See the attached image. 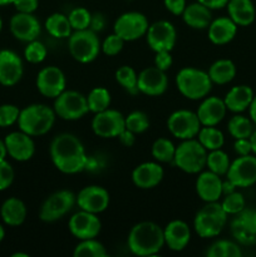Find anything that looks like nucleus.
Masks as SVG:
<instances>
[{"label":"nucleus","mask_w":256,"mask_h":257,"mask_svg":"<svg viewBox=\"0 0 256 257\" xmlns=\"http://www.w3.org/2000/svg\"><path fill=\"white\" fill-rule=\"evenodd\" d=\"M12 257H29L28 253H23V252H17V253H13Z\"/></svg>","instance_id":"obj_61"},{"label":"nucleus","mask_w":256,"mask_h":257,"mask_svg":"<svg viewBox=\"0 0 256 257\" xmlns=\"http://www.w3.org/2000/svg\"><path fill=\"white\" fill-rule=\"evenodd\" d=\"M14 0H0V7H5V5L13 4Z\"/></svg>","instance_id":"obj_59"},{"label":"nucleus","mask_w":256,"mask_h":257,"mask_svg":"<svg viewBox=\"0 0 256 257\" xmlns=\"http://www.w3.org/2000/svg\"><path fill=\"white\" fill-rule=\"evenodd\" d=\"M150 128V118L142 110H135L125 117V130L135 135L146 132Z\"/></svg>","instance_id":"obj_42"},{"label":"nucleus","mask_w":256,"mask_h":257,"mask_svg":"<svg viewBox=\"0 0 256 257\" xmlns=\"http://www.w3.org/2000/svg\"><path fill=\"white\" fill-rule=\"evenodd\" d=\"M73 30L88 29L92 20V14L85 8H75L68 15Z\"/></svg>","instance_id":"obj_45"},{"label":"nucleus","mask_w":256,"mask_h":257,"mask_svg":"<svg viewBox=\"0 0 256 257\" xmlns=\"http://www.w3.org/2000/svg\"><path fill=\"white\" fill-rule=\"evenodd\" d=\"M40 30V23L34 14L18 12L10 19V32L20 42L29 43L38 39Z\"/></svg>","instance_id":"obj_20"},{"label":"nucleus","mask_w":256,"mask_h":257,"mask_svg":"<svg viewBox=\"0 0 256 257\" xmlns=\"http://www.w3.org/2000/svg\"><path fill=\"white\" fill-rule=\"evenodd\" d=\"M221 206L227 215H237L245 208V198L241 193L233 191V192L225 195Z\"/></svg>","instance_id":"obj_44"},{"label":"nucleus","mask_w":256,"mask_h":257,"mask_svg":"<svg viewBox=\"0 0 256 257\" xmlns=\"http://www.w3.org/2000/svg\"><path fill=\"white\" fill-rule=\"evenodd\" d=\"M109 193L100 186H87L77 195V205L80 210L98 215L109 206Z\"/></svg>","instance_id":"obj_18"},{"label":"nucleus","mask_w":256,"mask_h":257,"mask_svg":"<svg viewBox=\"0 0 256 257\" xmlns=\"http://www.w3.org/2000/svg\"><path fill=\"white\" fill-rule=\"evenodd\" d=\"M8 156L7 145H5L4 140H0V161H4Z\"/></svg>","instance_id":"obj_57"},{"label":"nucleus","mask_w":256,"mask_h":257,"mask_svg":"<svg viewBox=\"0 0 256 257\" xmlns=\"http://www.w3.org/2000/svg\"><path fill=\"white\" fill-rule=\"evenodd\" d=\"M27 206L18 197H10L5 200L0 208L3 221L8 226H13V227L23 225L27 218Z\"/></svg>","instance_id":"obj_31"},{"label":"nucleus","mask_w":256,"mask_h":257,"mask_svg":"<svg viewBox=\"0 0 256 257\" xmlns=\"http://www.w3.org/2000/svg\"><path fill=\"white\" fill-rule=\"evenodd\" d=\"M172 55H171L170 50H161V52H156L155 57V67L158 69L167 72L171 67H172Z\"/></svg>","instance_id":"obj_49"},{"label":"nucleus","mask_w":256,"mask_h":257,"mask_svg":"<svg viewBox=\"0 0 256 257\" xmlns=\"http://www.w3.org/2000/svg\"><path fill=\"white\" fill-rule=\"evenodd\" d=\"M119 141L122 142V145H124L125 147H132L136 142V137H135V133L131 132V131L124 130L119 136H118Z\"/></svg>","instance_id":"obj_54"},{"label":"nucleus","mask_w":256,"mask_h":257,"mask_svg":"<svg viewBox=\"0 0 256 257\" xmlns=\"http://www.w3.org/2000/svg\"><path fill=\"white\" fill-rule=\"evenodd\" d=\"M67 79L62 69L54 65L45 67L38 73L37 88L42 95L47 98H55L65 90Z\"/></svg>","instance_id":"obj_16"},{"label":"nucleus","mask_w":256,"mask_h":257,"mask_svg":"<svg viewBox=\"0 0 256 257\" xmlns=\"http://www.w3.org/2000/svg\"><path fill=\"white\" fill-rule=\"evenodd\" d=\"M182 19L192 29H206L212 22V14L210 8L196 2L186 5L182 13Z\"/></svg>","instance_id":"obj_28"},{"label":"nucleus","mask_w":256,"mask_h":257,"mask_svg":"<svg viewBox=\"0 0 256 257\" xmlns=\"http://www.w3.org/2000/svg\"><path fill=\"white\" fill-rule=\"evenodd\" d=\"M54 109L45 104H30L20 110L18 118L19 130L32 137L44 136L53 128L55 122Z\"/></svg>","instance_id":"obj_3"},{"label":"nucleus","mask_w":256,"mask_h":257,"mask_svg":"<svg viewBox=\"0 0 256 257\" xmlns=\"http://www.w3.org/2000/svg\"><path fill=\"white\" fill-rule=\"evenodd\" d=\"M176 85L181 94L191 100L203 99L212 89L208 73L197 68H182L176 75Z\"/></svg>","instance_id":"obj_5"},{"label":"nucleus","mask_w":256,"mask_h":257,"mask_svg":"<svg viewBox=\"0 0 256 257\" xmlns=\"http://www.w3.org/2000/svg\"><path fill=\"white\" fill-rule=\"evenodd\" d=\"M152 152L153 158L158 162L168 163L172 162L173 158H175L176 153V147L170 140L167 138H158L153 142L152 145Z\"/></svg>","instance_id":"obj_39"},{"label":"nucleus","mask_w":256,"mask_h":257,"mask_svg":"<svg viewBox=\"0 0 256 257\" xmlns=\"http://www.w3.org/2000/svg\"><path fill=\"white\" fill-rule=\"evenodd\" d=\"M77 203V196L69 190H60L52 193L43 202L39 211L40 220L44 222H54L64 217Z\"/></svg>","instance_id":"obj_9"},{"label":"nucleus","mask_w":256,"mask_h":257,"mask_svg":"<svg viewBox=\"0 0 256 257\" xmlns=\"http://www.w3.org/2000/svg\"><path fill=\"white\" fill-rule=\"evenodd\" d=\"M23 73L24 67L22 58L13 50H0V84L13 87L20 82Z\"/></svg>","instance_id":"obj_21"},{"label":"nucleus","mask_w":256,"mask_h":257,"mask_svg":"<svg viewBox=\"0 0 256 257\" xmlns=\"http://www.w3.org/2000/svg\"><path fill=\"white\" fill-rule=\"evenodd\" d=\"M45 29L52 37L57 39H65L69 38L73 33V28L70 25L67 15L62 13H54L45 20Z\"/></svg>","instance_id":"obj_33"},{"label":"nucleus","mask_w":256,"mask_h":257,"mask_svg":"<svg viewBox=\"0 0 256 257\" xmlns=\"http://www.w3.org/2000/svg\"><path fill=\"white\" fill-rule=\"evenodd\" d=\"M89 112L99 113L108 109L110 105V93L103 87H95L89 92L87 97Z\"/></svg>","instance_id":"obj_35"},{"label":"nucleus","mask_w":256,"mask_h":257,"mask_svg":"<svg viewBox=\"0 0 256 257\" xmlns=\"http://www.w3.org/2000/svg\"><path fill=\"white\" fill-rule=\"evenodd\" d=\"M55 114L64 120H77L84 117L88 112L87 97L77 90H64L54 100Z\"/></svg>","instance_id":"obj_8"},{"label":"nucleus","mask_w":256,"mask_h":257,"mask_svg":"<svg viewBox=\"0 0 256 257\" xmlns=\"http://www.w3.org/2000/svg\"><path fill=\"white\" fill-rule=\"evenodd\" d=\"M74 257H105L107 250L104 246L97 241L95 238H87V240H80L74 247L73 251Z\"/></svg>","instance_id":"obj_37"},{"label":"nucleus","mask_w":256,"mask_h":257,"mask_svg":"<svg viewBox=\"0 0 256 257\" xmlns=\"http://www.w3.org/2000/svg\"><path fill=\"white\" fill-rule=\"evenodd\" d=\"M227 216L218 201L206 202V205L198 210L193 220L196 233L202 238L216 237L222 232L227 223Z\"/></svg>","instance_id":"obj_4"},{"label":"nucleus","mask_w":256,"mask_h":257,"mask_svg":"<svg viewBox=\"0 0 256 257\" xmlns=\"http://www.w3.org/2000/svg\"><path fill=\"white\" fill-rule=\"evenodd\" d=\"M138 92L148 97H158L167 90L168 78L166 72L157 67H148L138 74Z\"/></svg>","instance_id":"obj_19"},{"label":"nucleus","mask_w":256,"mask_h":257,"mask_svg":"<svg viewBox=\"0 0 256 257\" xmlns=\"http://www.w3.org/2000/svg\"><path fill=\"white\" fill-rule=\"evenodd\" d=\"M13 5L19 13H29L33 14L39 7V0H14Z\"/></svg>","instance_id":"obj_50"},{"label":"nucleus","mask_w":256,"mask_h":257,"mask_svg":"<svg viewBox=\"0 0 256 257\" xmlns=\"http://www.w3.org/2000/svg\"><path fill=\"white\" fill-rule=\"evenodd\" d=\"M148 27L150 24L145 14L138 12H128L118 17L113 30L124 42H133L145 37Z\"/></svg>","instance_id":"obj_11"},{"label":"nucleus","mask_w":256,"mask_h":257,"mask_svg":"<svg viewBox=\"0 0 256 257\" xmlns=\"http://www.w3.org/2000/svg\"><path fill=\"white\" fill-rule=\"evenodd\" d=\"M251 147H252V153L256 156V131H253L252 135L250 136Z\"/></svg>","instance_id":"obj_58"},{"label":"nucleus","mask_w":256,"mask_h":257,"mask_svg":"<svg viewBox=\"0 0 256 257\" xmlns=\"http://www.w3.org/2000/svg\"><path fill=\"white\" fill-rule=\"evenodd\" d=\"M206 161L207 150L198 142V140H185L178 147H176L173 162L183 172L190 175L201 172L206 167Z\"/></svg>","instance_id":"obj_6"},{"label":"nucleus","mask_w":256,"mask_h":257,"mask_svg":"<svg viewBox=\"0 0 256 257\" xmlns=\"http://www.w3.org/2000/svg\"><path fill=\"white\" fill-rule=\"evenodd\" d=\"M14 170L7 160L0 161V191H5L14 181Z\"/></svg>","instance_id":"obj_48"},{"label":"nucleus","mask_w":256,"mask_h":257,"mask_svg":"<svg viewBox=\"0 0 256 257\" xmlns=\"http://www.w3.org/2000/svg\"><path fill=\"white\" fill-rule=\"evenodd\" d=\"M163 168L156 162H145L138 165L132 172V182L141 190L155 188L163 180Z\"/></svg>","instance_id":"obj_23"},{"label":"nucleus","mask_w":256,"mask_h":257,"mask_svg":"<svg viewBox=\"0 0 256 257\" xmlns=\"http://www.w3.org/2000/svg\"><path fill=\"white\" fill-rule=\"evenodd\" d=\"M233 150H235L237 156L251 155L252 153V147H251L250 138H238V140H235Z\"/></svg>","instance_id":"obj_51"},{"label":"nucleus","mask_w":256,"mask_h":257,"mask_svg":"<svg viewBox=\"0 0 256 257\" xmlns=\"http://www.w3.org/2000/svg\"><path fill=\"white\" fill-rule=\"evenodd\" d=\"M165 245L172 251H182L191 240V228L185 221L173 220L163 228Z\"/></svg>","instance_id":"obj_26"},{"label":"nucleus","mask_w":256,"mask_h":257,"mask_svg":"<svg viewBox=\"0 0 256 257\" xmlns=\"http://www.w3.org/2000/svg\"><path fill=\"white\" fill-rule=\"evenodd\" d=\"M227 130L228 133L235 140H238V138H250V136L253 132L252 120L247 117H243V115L236 114L228 120Z\"/></svg>","instance_id":"obj_36"},{"label":"nucleus","mask_w":256,"mask_h":257,"mask_svg":"<svg viewBox=\"0 0 256 257\" xmlns=\"http://www.w3.org/2000/svg\"><path fill=\"white\" fill-rule=\"evenodd\" d=\"M253 95V90L248 85H236L228 90L223 98V102L228 110L241 113L250 107Z\"/></svg>","instance_id":"obj_29"},{"label":"nucleus","mask_w":256,"mask_h":257,"mask_svg":"<svg viewBox=\"0 0 256 257\" xmlns=\"http://www.w3.org/2000/svg\"><path fill=\"white\" fill-rule=\"evenodd\" d=\"M197 140L208 152L213 150H220L225 143L223 133L220 130H217L215 125L213 127L202 125L197 135Z\"/></svg>","instance_id":"obj_34"},{"label":"nucleus","mask_w":256,"mask_h":257,"mask_svg":"<svg viewBox=\"0 0 256 257\" xmlns=\"http://www.w3.org/2000/svg\"><path fill=\"white\" fill-rule=\"evenodd\" d=\"M20 109L14 104L0 105V128H7L18 122Z\"/></svg>","instance_id":"obj_46"},{"label":"nucleus","mask_w":256,"mask_h":257,"mask_svg":"<svg viewBox=\"0 0 256 257\" xmlns=\"http://www.w3.org/2000/svg\"><path fill=\"white\" fill-rule=\"evenodd\" d=\"M222 183L221 176L211 171H206L201 173L196 180V192L198 197L205 202L218 201L223 195Z\"/></svg>","instance_id":"obj_25"},{"label":"nucleus","mask_w":256,"mask_h":257,"mask_svg":"<svg viewBox=\"0 0 256 257\" xmlns=\"http://www.w3.org/2000/svg\"><path fill=\"white\" fill-rule=\"evenodd\" d=\"M226 108L223 99L218 97H206L197 109V117L200 119L201 125L213 127L217 125L226 115Z\"/></svg>","instance_id":"obj_24"},{"label":"nucleus","mask_w":256,"mask_h":257,"mask_svg":"<svg viewBox=\"0 0 256 257\" xmlns=\"http://www.w3.org/2000/svg\"><path fill=\"white\" fill-rule=\"evenodd\" d=\"M236 65L230 59H218L208 69V77L215 84H227L235 78Z\"/></svg>","instance_id":"obj_32"},{"label":"nucleus","mask_w":256,"mask_h":257,"mask_svg":"<svg viewBox=\"0 0 256 257\" xmlns=\"http://www.w3.org/2000/svg\"><path fill=\"white\" fill-rule=\"evenodd\" d=\"M2 29H3V20L2 18H0V32H2Z\"/></svg>","instance_id":"obj_62"},{"label":"nucleus","mask_w":256,"mask_h":257,"mask_svg":"<svg viewBox=\"0 0 256 257\" xmlns=\"http://www.w3.org/2000/svg\"><path fill=\"white\" fill-rule=\"evenodd\" d=\"M123 45H124V40L119 35L113 33V34L108 35L104 39V42L102 44V50L108 57H114L118 53L122 52Z\"/></svg>","instance_id":"obj_47"},{"label":"nucleus","mask_w":256,"mask_h":257,"mask_svg":"<svg viewBox=\"0 0 256 257\" xmlns=\"http://www.w3.org/2000/svg\"><path fill=\"white\" fill-rule=\"evenodd\" d=\"M231 221L230 230L235 240L245 246L256 245V210L243 208Z\"/></svg>","instance_id":"obj_14"},{"label":"nucleus","mask_w":256,"mask_h":257,"mask_svg":"<svg viewBox=\"0 0 256 257\" xmlns=\"http://www.w3.org/2000/svg\"><path fill=\"white\" fill-rule=\"evenodd\" d=\"M146 39L153 52L172 50L177 40V32L172 23L167 20H158L148 27Z\"/></svg>","instance_id":"obj_15"},{"label":"nucleus","mask_w":256,"mask_h":257,"mask_svg":"<svg viewBox=\"0 0 256 257\" xmlns=\"http://www.w3.org/2000/svg\"><path fill=\"white\" fill-rule=\"evenodd\" d=\"M50 158L55 168L67 175L82 172L88 163L84 146L72 133H60L54 137L50 143Z\"/></svg>","instance_id":"obj_1"},{"label":"nucleus","mask_w":256,"mask_h":257,"mask_svg":"<svg viewBox=\"0 0 256 257\" xmlns=\"http://www.w3.org/2000/svg\"><path fill=\"white\" fill-rule=\"evenodd\" d=\"M226 7H227L228 17L236 25L248 27L255 20L256 12L251 0H228Z\"/></svg>","instance_id":"obj_30"},{"label":"nucleus","mask_w":256,"mask_h":257,"mask_svg":"<svg viewBox=\"0 0 256 257\" xmlns=\"http://www.w3.org/2000/svg\"><path fill=\"white\" fill-rule=\"evenodd\" d=\"M237 25L230 17L217 18L208 25V39L215 45H225L235 38Z\"/></svg>","instance_id":"obj_27"},{"label":"nucleus","mask_w":256,"mask_h":257,"mask_svg":"<svg viewBox=\"0 0 256 257\" xmlns=\"http://www.w3.org/2000/svg\"><path fill=\"white\" fill-rule=\"evenodd\" d=\"M128 248L136 256H155L165 246L163 228L151 221H143L131 228Z\"/></svg>","instance_id":"obj_2"},{"label":"nucleus","mask_w":256,"mask_h":257,"mask_svg":"<svg viewBox=\"0 0 256 257\" xmlns=\"http://www.w3.org/2000/svg\"><path fill=\"white\" fill-rule=\"evenodd\" d=\"M115 80L122 85L123 89H125L131 94L138 93V75L136 70L130 65H122L120 68H118L115 72Z\"/></svg>","instance_id":"obj_41"},{"label":"nucleus","mask_w":256,"mask_h":257,"mask_svg":"<svg viewBox=\"0 0 256 257\" xmlns=\"http://www.w3.org/2000/svg\"><path fill=\"white\" fill-rule=\"evenodd\" d=\"M201 122L197 113L187 109H178L173 112L167 119V128L173 137L181 141L197 137L201 130Z\"/></svg>","instance_id":"obj_10"},{"label":"nucleus","mask_w":256,"mask_h":257,"mask_svg":"<svg viewBox=\"0 0 256 257\" xmlns=\"http://www.w3.org/2000/svg\"><path fill=\"white\" fill-rule=\"evenodd\" d=\"M4 237H5V230H4V227H3V226L0 225V242H2V241L4 240Z\"/></svg>","instance_id":"obj_60"},{"label":"nucleus","mask_w":256,"mask_h":257,"mask_svg":"<svg viewBox=\"0 0 256 257\" xmlns=\"http://www.w3.org/2000/svg\"><path fill=\"white\" fill-rule=\"evenodd\" d=\"M227 180L235 187L246 188L256 183V156H238L233 162L230 163Z\"/></svg>","instance_id":"obj_13"},{"label":"nucleus","mask_w":256,"mask_h":257,"mask_svg":"<svg viewBox=\"0 0 256 257\" xmlns=\"http://www.w3.org/2000/svg\"><path fill=\"white\" fill-rule=\"evenodd\" d=\"M92 130L100 138H115L125 130V117L115 109L95 113L92 119Z\"/></svg>","instance_id":"obj_12"},{"label":"nucleus","mask_w":256,"mask_h":257,"mask_svg":"<svg viewBox=\"0 0 256 257\" xmlns=\"http://www.w3.org/2000/svg\"><path fill=\"white\" fill-rule=\"evenodd\" d=\"M197 2L210 9H222L227 5L228 0H197Z\"/></svg>","instance_id":"obj_55"},{"label":"nucleus","mask_w":256,"mask_h":257,"mask_svg":"<svg viewBox=\"0 0 256 257\" xmlns=\"http://www.w3.org/2000/svg\"><path fill=\"white\" fill-rule=\"evenodd\" d=\"M105 19L102 14H94L92 15V20H90L89 29L94 30V32H99L104 28Z\"/></svg>","instance_id":"obj_53"},{"label":"nucleus","mask_w":256,"mask_h":257,"mask_svg":"<svg viewBox=\"0 0 256 257\" xmlns=\"http://www.w3.org/2000/svg\"><path fill=\"white\" fill-rule=\"evenodd\" d=\"M68 49L70 55L79 63H90L99 55L102 45L99 38L92 29L74 30L68 38Z\"/></svg>","instance_id":"obj_7"},{"label":"nucleus","mask_w":256,"mask_h":257,"mask_svg":"<svg viewBox=\"0 0 256 257\" xmlns=\"http://www.w3.org/2000/svg\"><path fill=\"white\" fill-rule=\"evenodd\" d=\"M207 257H240L242 255L237 243L228 240H218L210 246Z\"/></svg>","instance_id":"obj_40"},{"label":"nucleus","mask_w":256,"mask_h":257,"mask_svg":"<svg viewBox=\"0 0 256 257\" xmlns=\"http://www.w3.org/2000/svg\"><path fill=\"white\" fill-rule=\"evenodd\" d=\"M7 145L8 155L18 162L29 161L35 153V143L32 136L27 135L23 131L12 132L4 138Z\"/></svg>","instance_id":"obj_22"},{"label":"nucleus","mask_w":256,"mask_h":257,"mask_svg":"<svg viewBox=\"0 0 256 257\" xmlns=\"http://www.w3.org/2000/svg\"><path fill=\"white\" fill-rule=\"evenodd\" d=\"M24 57L32 64H39L47 57V48L39 40H33L28 43L27 48L24 49Z\"/></svg>","instance_id":"obj_43"},{"label":"nucleus","mask_w":256,"mask_h":257,"mask_svg":"<svg viewBox=\"0 0 256 257\" xmlns=\"http://www.w3.org/2000/svg\"><path fill=\"white\" fill-rule=\"evenodd\" d=\"M68 227L70 233L80 241L97 237L102 228V223L95 213L80 210L70 217Z\"/></svg>","instance_id":"obj_17"},{"label":"nucleus","mask_w":256,"mask_h":257,"mask_svg":"<svg viewBox=\"0 0 256 257\" xmlns=\"http://www.w3.org/2000/svg\"><path fill=\"white\" fill-rule=\"evenodd\" d=\"M230 158L227 153L223 152L222 150H213L207 153V161H206V167L208 171L216 173L218 176H223L227 173L228 167H230Z\"/></svg>","instance_id":"obj_38"},{"label":"nucleus","mask_w":256,"mask_h":257,"mask_svg":"<svg viewBox=\"0 0 256 257\" xmlns=\"http://www.w3.org/2000/svg\"><path fill=\"white\" fill-rule=\"evenodd\" d=\"M163 3L166 9L173 15H182L186 8V0H163Z\"/></svg>","instance_id":"obj_52"},{"label":"nucleus","mask_w":256,"mask_h":257,"mask_svg":"<svg viewBox=\"0 0 256 257\" xmlns=\"http://www.w3.org/2000/svg\"><path fill=\"white\" fill-rule=\"evenodd\" d=\"M248 113H250V119L252 120L253 124H256V95H253L252 102L248 107Z\"/></svg>","instance_id":"obj_56"}]
</instances>
